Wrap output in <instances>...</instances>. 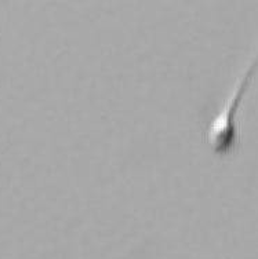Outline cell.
I'll return each mask as SVG.
<instances>
[{
    "instance_id": "6da1fadb",
    "label": "cell",
    "mask_w": 258,
    "mask_h": 259,
    "mask_svg": "<svg viewBox=\"0 0 258 259\" xmlns=\"http://www.w3.org/2000/svg\"><path fill=\"white\" fill-rule=\"evenodd\" d=\"M258 72V51L247 66L236 80L223 108L210 120L204 133L206 144L209 145L213 153L219 157L234 155L240 145V128L238 123V113L244 95L253 83Z\"/></svg>"
}]
</instances>
